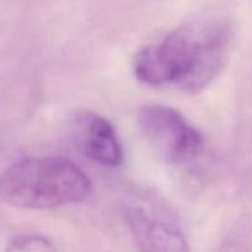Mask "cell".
<instances>
[{
  "instance_id": "277c9868",
  "label": "cell",
  "mask_w": 252,
  "mask_h": 252,
  "mask_svg": "<svg viewBox=\"0 0 252 252\" xmlns=\"http://www.w3.org/2000/svg\"><path fill=\"white\" fill-rule=\"evenodd\" d=\"M126 219L140 252H189L181 229L152 208L130 204Z\"/></svg>"
},
{
  "instance_id": "8992f818",
  "label": "cell",
  "mask_w": 252,
  "mask_h": 252,
  "mask_svg": "<svg viewBox=\"0 0 252 252\" xmlns=\"http://www.w3.org/2000/svg\"><path fill=\"white\" fill-rule=\"evenodd\" d=\"M6 252H57L51 241L39 235H22L7 245Z\"/></svg>"
},
{
  "instance_id": "3957f363",
  "label": "cell",
  "mask_w": 252,
  "mask_h": 252,
  "mask_svg": "<svg viewBox=\"0 0 252 252\" xmlns=\"http://www.w3.org/2000/svg\"><path fill=\"white\" fill-rule=\"evenodd\" d=\"M138 123L155 153L170 164H187L203 152L204 139L201 133L169 106H143L138 112Z\"/></svg>"
},
{
  "instance_id": "6da1fadb",
  "label": "cell",
  "mask_w": 252,
  "mask_h": 252,
  "mask_svg": "<svg viewBox=\"0 0 252 252\" xmlns=\"http://www.w3.org/2000/svg\"><path fill=\"white\" fill-rule=\"evenodd\" d=\"M230 39V27L221 20L184 25L159 44L138 52L134 74L148 85H172L182 93L197 95L223 69Z\"/></svg>"
},
{
  "instance_id": "52a82bcc",
  "label": "cell",
  "mask_w": 252,
  "mask_h": 252,
  "mask_svg": "<svg viewBox=\"0 0 252 252\" xmlns=\"http://www.w3.org/2000/svg\"><path fill=\"white\" fill-rule=\"evenodd\" d=\"M249 233L244 224H239L226 236L219 252H248Z\"/></svg>"
},
{
  "instance_id": "5b68a950",
  "label": "cell",
  "mask_w": 252,
  "mask_h": 252,
  "mask_svg": "<svg viewBox=\"0 0 252 252\" xmlns=\"http://www.w3.org/2000/svg\"><path fill=\"white\" fill-rule=\"evenodd\" d=\"M73 139L85 157L105 166L123 162V150L113 126L93 112L76 115L71 123Z\"/></svg>"
},
{
  "instance_id": "7a4b0ae2",
  "label": "cell",
  "mask_w": 252,
  "mask_h": 252,
  "mask_svg": "<svg viewBox=\"0 0 252 252\" xmlns=\"http://www.w3.org/2000/svg\"><path fill=\"white\" fill-rule=\"evenodd\" d=\"M93 185L85 172L64 158L25 159L0 175V199L22 209H52L83 202Z\"/></svg>"
}]
</instances>
